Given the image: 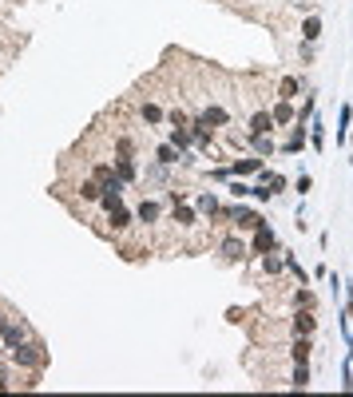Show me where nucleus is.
<instances>
[{
  "instance_id": "3",
  "label": "nucleus",
  "mask_w": 353,
  "mask_h": 397,
  "mask_svg": "<svg viewBox=\"0 0 353 397\" xmlns=\"http://www.w3.org/2000/svg\"><path fill=\"white\" fill-rule=\"evenodd\" d=\"M254 246H258V250H270V246H274V234H270V230H258V242H254Z\"/></svg>"
},
{
  "instance_id": "1",
  "label": "nucleus",
  "mask_w": 353,
  "mask_h": 397,
  "mask_svg": "<svg viewBox=\"0 0 353 397\" xmlns=\"http://www.w3.org/2000/svg\"><path fill=\"white\" fill-rule=\"evenodd\" d=\"M290 357H294L298 365H306V357H310V342H294V346H290Z\"/></svg>"
},
{
  "instance_id": "2",
  "label": "nucleus",
  "mask_w": 353,
  "mask_h": 397,
  "mask_svg": "<svg viewBox=\"0 0 353 397\" xmlns=\"http://www.w3.org/2000/svg\"><path fill=\"white\" fill-rule=\"evenodd\" d=\"M314 330V314H298L294 318V334H310Z\"/></svg>"
},
{
  "instance_id": "4",
  "label": "nucleus",
  "mask_w": 353,
  "mask_h": 397,
  "mask_svg": "<svg viewBox=\"0 0 353 397\" xmlns=\"http://www.w3.org/2000/svg\"><path fill=\"white\" fill-rule=\"evenodd\" d=\"M306 381H310V373H306V365H298L294 369V385H306Z\"/></svg>"
}]
</instances>
